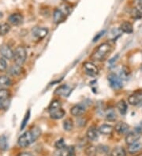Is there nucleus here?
<instances>
[{
	"label": "nucleus",
	"instance_id": "39448f33",
	"mask_svg": "<svg viewBox=\"0 0 142 156\" xmlns=\"http://www.w3.org/2000/svg\"><path fill=\"white\" fill-rule=\"evenodd\" d=\"M83 66L85 73H86L89 76H95L98 74L99 69L94 63L91 62H86L84 63Z\"/></svg>",
	"mask_w": 142,
	"mask_h": 156
},
{
	"label": "nucleus",
	"instance_id": "b1692460",
	"mask_svg": "<svg viewBox=\"0 0 142 156\" xmlns=\"http://www.w3.org/2000/svg\"><path fill=\"white\" fill-rule=\"evenodd\" d=\"M126 153L125 149L122 147H115L111 152V156H126Z\"/></svg>",
	"mask_w": 142,
	"mask_h": 156
},
{
	"label": "nucleus",
	"instance_id": "f8f14e48",
	"mask_svg": "<svg viewBox=\"0 0 142 156\" xmlns=\"http://www.w3.org/2000/svg\"><path fill=\"white\" fill-rule=\"evenodd\" d=\"M115 129L119 134H127L129 130V126L125 122H118L116 124Z\"/></svg>",
	"mask_w": 142,
	"mask_h": 156
},
{
	"label": "nucleus",
	"instance_id": "4c0bfd02",
	"mask_svg": "<svg viewBox=\"0 0 142 156\" xmlns=\"http://www.w3.org/2000/svg\"><path fill=\"white\" fill-rule=\"evenodd\" d=\"M135 132H137V133L140 134V135L142 134V122H140V123L136 126V128H135Z\"/></svg>",
	"mask_w": 142,
	"mask_h": 156
},
{
	"label": "nucleus",
	"instance_id": "72a5a7b5",
	"mask_svg": "<svg viewBox=\"0 0 142 156\" xmlns=\"http://www.w3.org/2000/svg\"><path fill=\"white\" fill-rule=\"evenodd\" d=\"M141 14L142 13L137 9H136V8H133L132 11H131V15H132V17L133 18H140L142 16Z\"/></svg>",
	"mask_w": 142,
	"mask_h": 156
},
{
	"label": "nucleus",
	"instance_id": "5701e85b",
	"mask_svg": "<svg viewBox=\"0 0 142 156\" xmlns=\"http://www.w3.org/2000/svg\"><path fill=\"white\" fill-rule=\"evenodd\" d=\"M11 80L7 76H0V88H7L11 85Z\"/></svg>",
	"mask_w": 142,
	"mask_h": 156
},
{
	"label": "nucleus",
	"instance_id": "c85d7f7f",
	"mask_svg": "<svg viewBox=\"0 0 142 156\" xmlns=\"http://www.w3.org/2000/svg\"><path fill=\"white\" fill-rule=\"evenodd\" d=\"M62 108V103H61L59 99H55L51 102V103L50 104L49 107H48V111H54V110H56V109Z\"/></svg>",
	"mask_w": 142,
	"mask_h": 156
},
{
	"label": "nucleus",
	"instance_id": "f704fd0d",
	"mask_svg": "<svg viewBox=\"0 0 142 156\" xmlns=\"http://www.w3.org/2000/svg\"><path fill=\"white\" fill-rule=\"evenodd\" d=\"M7 67V63L6 61L2 58H0V72L4 71Z\"/></svg>",
	"mask_w": 142,
	"mask_h": 156
},
{
	"label": "nucleus",
	"instance_id": "423d86ee",
	"mask_svg": "<svg viewBox=\"0 0 142 156\" xmlns=\"http://www.w3.org/2000/svg\"><path fill=\"white\" fill-rule=\"evenodd\" d=\"M128 103L132 106H138L142 103V91H137L129 95L128 98Z\"/></svg>",
	"mask_w": 142,
	"mask_h": 156
},
{
	"label": "nucleus",
	"instance_id": "0eeeda50",
	"mask_svg": "<svg viewBox=\"0 0 142 156\" xmlns=\"http://www.w3.org/2000/svg\"><path fill=\"white\" fill-rule=\"evenodd\" d=\"M32 35L37 39L44 38L48 34V29L44 27H35L32 29Z\"/></svg>",
	"mask_w": 142,
	"mask_h": 156
},
{
	"label": "nucleus",
	"instance_id": "6e6552de",
	"mask_svg": "<svg viewBox=\"0 0 142 156\" xmlns=\"http://www.w3.org/2000/svg\"><path fill=\"white\" fill-rule=\"evenodd\" d=\"M140 138V135L139 133H137V132H130V133H128L126 134V136L125 141L128 145H131L133 144L138 142Z\"/></svg>",
	"mask_w": 142,
	"mask_h": 156
},
{
	"label": "nucleus",
	"instance_id": "1a4fd4ad",
	"mask_svg": "<svg viewBox=\"0 0 142 156\" xmlns=\"http://www.w3.org/2000/svg\"><path fill=\"white\" fill-rule=\"evenodd\" d=\"M0 54L6 59H11L13 57V51L8 45L3 44L0 47Z\"/></svg>",
	"mask_w": 142,
	"mask_h": 156
},
{
	"label": "nucleus",
	"instance_id": "f257e3e1",
	"mask_svg": "<svg viewBox=\"0 0 142 156\" xmlns=\"http://www.w3.org/2000/svg\"><path fill=\"white\" fill-rule=\"evenodd\" d=\"M40 131L38 129L29 130L22 134L17 140V144L21 147H26L32 144L40 136Z\"/></svg>",
	"mask_w": 142,
	"mask_h": 156
},
{
	"label": "nucleus",
	"instance_id": "ea45409f",
	"mask_svg": "<svg viewBox=\"0 0 142 156\" xmlns=\"http://www.w3.org/2000/svg\"><path fill=\"white\" fill-rule=\"evenodd\" d=\"M2 17V13H0V18Z\"/></svg>",
	"mask_w": 142,
	"mask_h": 156
},
{
	"label": "nucleus",
	"instance_id": "6ab92c4d",
	"mask_svg": "<svg viewBox=\"0 0 142 156\" xmlns=\"http://www.w3.org/2000/svg\"><path fill=\"white\" fill-rule=\"evenodd\" d=\"M59 156H74V148L73 147L66 146L59 150Z\"/></svg>",
	"mask_w": 142,
	"mask_h": 156
},
{
	"label": "nucleus",
	"instance_id": "7ed1b4c3",
	"mask_svg": "<svg viewBox=\"0 0 142 156\" xmlns=\"http://www.w3.org/2000/svg\"><path fill=\"white\" fill-rule=\"evenodd\" d=\"M13 59L17 65L22 66L25 63L27 58L26 50L25 48H23L21 46H19L15 49L13 52Z\"/></svg>",
	"mask_w": 142,
	"mask_h": 156
},
{
	"label": "nucleus",
	"instance_id": "dca6fc26",
	"mask_svg": "<svg viewBox=\"0 0 142 156\" xmlns=\"http://www.w3.org/2000/svg\"><path fill=\"white\" fill-rule=\"evenodd\" d=\"M50 116L51 118L53 119H61L65 116V111L63 108L56 109V110H54V111H50Z\"/></svg>",
	"mask_w": 142,
	"mask_h": 156
},
{
	"label": "nucleus",
	"instance_id": "c756f323",
	"mask_svg": "<svg viewBox=\"0 0 142 156\" xmlns=\"http://www.w3.org/2000/svg\"><path fill=\"white\" fill-rule=\"evenodd\" d=\"M8 148L7 138L6 136H0V149L2 151H6Z\"/></svg>",
	"mask_w": 142,
	"mask_h": 156
},
{
	"label": "nucleus",
	"instance_id": "f3484780",
	"mask_svg": "<svg viewBox=\"0 0 142 156\" xmlns=\"http://www.w3.org/2000/svg\"><path fill=\"white\" fill-rule=\"evenodd\" d=\"M86 136H87L89 140L96 141L99 137L98 131L94 127L89 128V129L87 130V133H86Z\"/></svg>",
	"mask_w": 142,
	"mask_h": 156
},
{
	"label": "nucleus",
	"instance_id": "9d476101",
	"mask_svg": "<svg viewBox=\"0 0 142 156\" xmlns=\"http://www.w3.org/2000/svg\"><path fill=\"white\" fill-rule=\"evenodd\" d=\"M9 97V92L8 90L2 88L0 89V105H1V108L7 107V101Z\"/></svg>",
	"mask_w": 142,
	"mask_h": 156
},
{
	"label": "nucleus",
	"instance_id": "7c9ffc66",
	"mask_svg": "<svg viewBox=\"0 0 142 156\" xmlns=\"http://www.w3.org/2000/svg\"><path fill=\"white\" fill-rule=\"evenodd\" d=\"M106 118L108 121H111V122H114V121L116 120V114L115 112L112 110H109V111H107L106 113Z\"/></svg>",
	"mask_w": 142,
	"mask_h": 156
},
{
	"label": "nucleus",
	"instance_id": "aec40b11",
	"mask_svg": "<svg viewBox=\"0 0 142 156\" xmlns=\"http://www.w3.org/2000/svg\"><path fill=\"white\" fill-rule=\"evenodd\" d=\"M119 29L121 30V32L125 33H132L133 31V25L130 22H128V21H124L120 25Z\"/></svg>",
	"mask_w": 142,
	"mask_h": 156
},
{
	"label": "nucleus",
	"instance_id": "4468645a",
	"mask_svg": "<svg viewBox=\"0 0 142 156\" xmlns=\"http://www.w3.org/2000/svg\"><path fill=\"white\" fill-rule=\"evenodd\" d=\"M65 14L63 11L61 9H55L53 13V18L55 23L59 24V23L63 22L65 20Z\"/></svg>",
	"mask_w": 142,
	"mask_h": 156
},
{
	"label": "nucleus",
	"instance_id": "a19ab883",
	"mask_svg": "<svg viewBox=\"0 0 142 156\" xmlns=\"http://www.w3.org/2000/svg\"><path fill=\"white\" fill-rule=\"evenodd\" d=\"M0 109H1V105H0Z\"/></svg>",
	"mask_w": 142,
	"mask_h": 156
},
{
	"label": "nucleus",
	"instance_id": "9b49d317",
	"mask_svg": "<svg viewBox=\"0 0 142 156\" xmlns=\"http://www.w3.org/2000/svg\"><path fill=\"white\" fill-rule=\"evenodd\" d=\"M85 112V107L82 104L74 105L72 108L70 109V114L74 117H79Z\"/></svg>",
	"mask_w": 142,
	"mask_h": 156
},
{
	"label": "nucleus",
	"instance_id": "ddd939ff",
	"mask_svg": "<svg viewBox=\"0 0 142 156\" xmlns=\"http://www.w3.org/2000/svg\"><path fill=\"white\" fill-rule=\"evenodd\" d=\"M9 23L13 25H18L21 24L23 21V17L20 13H13L11 15L9 16Z\"/></svg>",
	"mask_w": 142,
	"mask_h": 156
},
{
	"label": "nucleus",
	"instance_id": "a211bd4d",
	"mask_svg": "<svg viewBox=\"0 0 142 156\" xmlns=\"http://www.w3.org/2000/svg\"><path fill=\"white\" fill-rule=\"evenodd\" d=\"M114 130V127L108 124H104L99 128V132L103 135H110L112 133Z\"/></svg>",
	"mask_w": 142,
	"mask_h": 156
},
{
	"label": "nucleus",
	"instance_id": "393cba45",
	"mask_svg": "<svg viewBox=\"0 0 142 156\" xmlns=\"http://www.w3.org/2000/svg\"><path fill=\"white\" fill-rule=\"evenodd\" d=\"M21 66H18L16 64L15 66H12L9 69V73L11 74L12 76H18L19 74H21Z\"/></svg>",
	"mask_w": 142,
	"mask_h": 156
},
{
	"label": "nucleus",
	"instance_id": "a878e982",
	"mask_svg": "<svg viewBox=\"0 0 142 156\" xmlns=\"http://www.w3.org/2000/svg\"><path fill=\"white\" fill-rule=\"evenodd\" d=\"M85 152L86 156H96L97 147H96L95 146H89L85 148Z\"/></svg>",
	"mask_w": 142,
	"mask_h": 156
},
{
	"label": "nucleus",
	"instance_id": "cd10ccee",
	"mask_svg": "<svg viewBox=\"0 0 142 156\" xmlns=\"http://www.w3.org/2000/svg\"><path fill=\"white\" fill-rule=\"evenodd\" d=\"M63 129H64L66 131H71L73 129V128H74V122H73L72 119H70V118H67L66 120L63 122Z\"/></svg>",
	"mask_w": 142,
	"mask_h": 156
},
{
	"label": "nucleus",
	"instance_id": "58836bf2",
	"mask_svg": "<svg viewBox=\"0 0 142 156\" xmlns=\"http://www.w3.org/2000/svg\"><path fill=\"white\" fill-rule=\"evenodd\" d=\"M18 156H33V155H32V154H30V153L25 152V153H21Z\"/></svg>",
	"mask_w": 142,
	"mask_h": 156
},
{
	"label": "nucleus",
	"instance_id": "e433bc0d",
	"mask_svg": "<svg viewBox=\"0 0 142 156\" xmlns=\"http://www.w3.org/2000/svg\"><path fill=\"white\" fill-rule=\"evenodd\" d=\"M106 33V31L104 30V31H101L100 33H99L98 34H96V36H95L94 39H93V42H96V41H98L99 39L102 36H104V33Z\"/></svg>",
	"mask_w": 142,
	"mask_h": 156
},
{
	"label": "nucleus",
	"instance_id": "473e14b6",
	"mask_svg": "<svg viewBox=\"0 0 142 156\" xmlns=\"http://www.w3.org/2000/svg\"><path fill=\"white\" fill-rule=\"evenodd\" d=\"M55 147L57 149H59V150L65 147H66V144H65L64 142V140L60 139L59 140H57L56 143L55 144Z\"/></svg>",
	"mask_w": 142,
	"mask_h": 156
},
{
	"label": "nucleus",
	"instance_id": "2f4dec72",
	"mask_svg": "<svg viewBox=\"0 0 142 156\" xmlns=\"http://www.w3.org/2000/svg\"><path fill=\"white\" fill-rule=\"evenodd\" d=\"M29 118H30V111H28V112H26L25 117L23 118L22 122H21V129H20L23 130L25 128V126H27V123H28V120H29Z\"/></svg>",
	"mask_w": 142,
	"mask_h": 156
},
{
	"label": "nucleus",
	"instance_id": "bb28decb",
	"mask_svg": "<svg viewBox=\"0 0 142 156\" xmlns=\"http://www.w3.org/2000/svg\"><path fill=\"white\" fill-rule=\"evenodd\" d=\"M10 30V26L8 23H2L0 24V36H5Z\"/></svg>",
	"mask_w": 142,
	"mask_h": 156
},
{
	"label": "nucleus",
	"instance_id": "4be33fe9",
	"mask_svg": "<svg viewBox=\"0 0 142 156\" xmlns=\"http://www.w3.org/2000/svg\"><path fill=\"white\" fill-rule=\"evenodd\" d=\"M117 108L122 115H125L127 112V109H128L127 103L123 99H122L117 103Z\"/></svg>",
	"mask_w": 142,
	"mask_h": 156
},
{
	"label": "nucleus",
	"instance_id": "c9c22d12",
	"mask_svg": "<svg viewBox=\"0 0 142 156\" xmlns=\"http://www.w3.org/2000/svg\"><path fill=\"white\" fill-rule=\"evenodd\" d=\"M135 8L142 13V0H135Z\"/></svg>",
	"mask_w": 142,
	"mask_h": 156
},
{
	"label": "nucleus",
	"instance_id": "20e7f679",
	"mask_svg": "<svg viewBox=\"0 0 142 156\" xmlns=\"http://www.w3.org/2000/svg\"><path fill=\"white\" fill-rule=\"evenodd\" d=\"M108 82L109 84L114 89H120L122 88V79L115 73H111L108 76Z\"/></svg>",
	"mask_w": 142,
	"mask_h": 156
},
{
	"label": "nucleus",
	"instance_id": "f03ea898",
	"mask_svg": "<svg viewBox=\"0 0 142 156\" xmlns=\"http://www.w3.org/2000/svg\"><path fill=\"white\" fill-rule=\"evenodd\" d=\"M111 51V46L107 43L100 44L92 55V58L96 61H104V59L107 57V55Z\"/></svg>",
	"mask_w": 142,
	"mask_h": 156
},
{
	"label": "nucleus",
	"instance_id": "2eb2a0df",
	"mask_svg": "<svg viewBox=\"0 0 142 156\" xmlns=\"http://www.w3.org/2000/svg\"><path fill=\"white\" fill-rule=\"evenodd\" d=\"M70 91H70V87L64 84V85L59 86V88H57L56 91H55V94L58 95H62V96L67 97L70 95Z\"/></svg>",
	"mask_w": 142,
	"mask_h": 156
},
{
	"label": "nucleus",
	"instance_id": "412c9836",
	"mask_svg": "<svg viewBox=\"0 0 142 156\" xmlns=\"http://www.w3.org/2000/svg\"><path fill=\"white\" fill-rule=\"evenodd\" d=\"M141 149L142 144L137 142V143L129 145V147H128V152L130 153V154H135V153L139 152Z\"/></svg>",
	"mask_w": 142,
	"mask_h": 156
}]
</instances>
